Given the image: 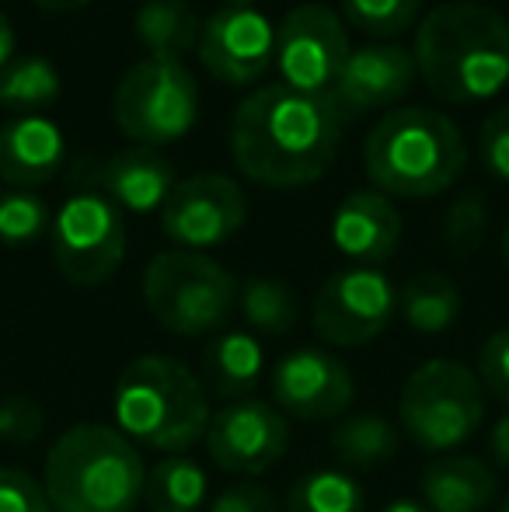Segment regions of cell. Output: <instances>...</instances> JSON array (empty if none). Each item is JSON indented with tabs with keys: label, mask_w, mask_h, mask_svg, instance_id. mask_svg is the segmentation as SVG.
<instances>
[{
	"label": "cell",
	"mask_w": 509,
	"mask_h": 512,
	"mask_svg": "<svg viewBox=\"0 0 509 512\" xmlns=\"http://www.w3.org/2000/svg\"><path fill=\"white\" fill-rule=\"evenodd\" d=\"M339 108L325 95L286 84L252 91L231 119V157L238 171L265 189H300L332 168L339 154Z\"/></svg>",
	"instance_id": "cell-1"
},
{
	"label": "cell",
	"mask_w": 509,
	"mask_h": 512,
	"mask_svg": "<svg viewBox=\"0 0 509 512\" xmlns=\"http://www.w3.org/2000/svg\"><path fill=\"white\" fill-rule=\"evenodd\" d=\"M412 56L440 102H489L509 84V21L485 4L450 0L419 21Z\"/></svg>",
	"instance_id": "cell-2"
},
{
	"label": "cell",
	"mask_w": 509,
	"mask_h": 512,
	"mask_svg": "<svg viewBox=\"0 0 509 512\" xmlns=\"http://www.w3.org/2000/svg\"><path fill=\"white\" fill-rule=\"evenodd\" d=\"M363 168L384 196L433 199L464 175L468 143L457 122L436 108H391L367 133Z\"/></svg>",
	"instance_id": "cell-3"
},
{
	"label": "cell",
	"mask_w": 509,
	"mask_h": 512,
	"mask_svg": "<svg viewBox=\"0 0 509 512\" xmlns=\"http://www.w3.org/2000/svg\"><path fill=\"white\" fill-rule=\"evenodd\" d=\"M143 457L116 425H70L46 453L42 488L53 512H133L143 499Z\"/></svg>",
	"instance_id": "cell-4"
},
{
	"label": "cell",
	"mask_w": 509,
	"mask_h": 512,
	"mask_svg": "<svg viewBox=\"0 0 509 512\" xmlns=\"http://www.w3.org/2000/svg\"><path fill=\"white\" fill-rule=\"evenodd\" d=\"M112 415L129 443L157 453H189L206 436L213 408L203 380L182 359L140 356L119 373Z\"/></svg>",
	"instance_id": "cell-5"
},
{
	"label": "cell",
	"mask_w": 509,
	"mask_h": 512,
	"mask_svg": "<svg viewBox=\"0 0 509 512\" xmlns=\"http://www.w3.org/2000/svg\"><path fill=\"white\" fill-rule=\"evenodd\" d=\"M238 279L231 269L199 251L171 248L143 269V304L164 331L199 338L224 331L238 307Z\"/></svg>",
	"instance_id": "cell-6"
},
{
	"label": "cell",
	"mask_w": 509,
	"mask_h": 512,
	"mask_svg": "<svg viewBox=\"0 0 509 512\" xmlns=\"http://www.w3.org/2000/svg\"><path fill=\"white\" fill-rule=\"evenodd\" d=\"M485 418V387L461 359L436 356L408 373L398 398V422L415 446L447 457L461 450Z\"/></svg>",
	"instance_id": "cell-7"
},
{
	"label": "cell",
	"mask_w": 509,
	"mask_h": 512,
	"mask_svg": "<svg viewBox=\"0 0 509 512\" xmlns=\"http://www.w3.org/2000/svg\"><path fill=\"white\" fill-rule=\"evenodd\" d=\"M112 119L133 147H168L192 133L199 119V84L182 60L143 56L112 91Z\"/></svg>",
	"instance_id": "cell-8"
},
{
	"label": "cell",
	"mask_w": 509,
	"mask_h": 512,
	"mask_svg": "<svg viewBox=\"0 0 509 512\" xmlns=\"http://www.w3.org/2000/svg\"><path fill=\"white\" fill-rule=\"evenodd\" d=\"M53 265L70 286L95 290L109 283L126 258L123 209L102 189H77L63 199L49 227Z\"/></svg>",
	"instance_id": "cell-9"
},
{
	"label": "cell",
	"mask_w": 509,
	"mask_h": 512,
	"mask_svg": "<svg viewBox=\"0 0 509 512\" xmlns=\"http://www.w3.org/2000/svg\"><path fill=\"white\" fill-rule=\"evenodd\" d=\"M398 314V290L381 269L349 265L321 283L314 293L311 324L321 342L335 349H360L381 338Z\"/></svg>",
	"instance_id": "cell-10"
},
{
	"label": "cell",
	"mask_w": 509,
	"mask_h": 512,
	"mask_svg": "<svg viewBox=\"0 0 509 512\" xmlns=\"http://www.w3.org/2000/svg\"><path fill=\"white\" fill-rule=\"evenodd\" d=\"M349 32L325 4H300L276 28V70L286 88L332 98L349 60Z\"/></svg>",
	"instance_id": "cell-11"
},
{
	"label": "cell",
	"mask_w": 509,
	"mask_h": 512,
	"mask_svg": "<svg viewBox=\"0 0 509 512\" xmlns=\"http://www.w3.org/2000/svg\"><path fill=\"white\" fill-rule=\"evenodd\" d=\"M203 439L210 460L220 471L238 474V478H258L286 457L290 425L272 401L241 398L224 401L213 411Z\"/></svg>",
	"instance_id": "cell-12"
},
{
	"label": "cell",
	"mask_w": 509,
	"mask_h": 512,
	"mask_svg": "<svg viewBox=\"0 0 509 512\" xmlns=\"http://www.w3.org/2000/svg\"><path fill=\"white\" fill-rule=\"evenodd\" d=\"M248 216V199L241 185L227 175H192L171 189L161 206V230L182 251H199L227 244Z\"/></svg>",
	"instance_id": "cell-13"
},
{
	"label": "cell",
	"mask_w": 509,
	"mask_h": 512,
	"mask_svg": "<svg viewBox=\"0 0 509 512\" xmlns=\"http://www.w3.org/2000/svg\"><path fill=\"white\" fill-rule=\"evenodd\" d=\"M272 405L304 422H335L349 411L356 384L349 366L328 349H290L269 373Z\"/></svg>",
	"instance_id": "cell-14"
},
{
	"label": "cell",
	"mask_w": 509,
	"mask_h": 512,
	"mask_svg": "<svg viewBox=\"0 0 509 512\" xmlns=\"http://www.w3.org/2000/svg\"><path fill=\"white\" fill-rule=\"evenodd\" d=\"M199 63L220 84H252L276 63V28L255 7H220L199 28Z\"/></svg>",
	"instance_id": "cell-15"
},
{
	"label": "cell",
	"mask_w": 509,
	"mask_h": 512,
	"mask_svg": "<svg viewBox=\"0 0 509 512\" xmlns=\"http://www.w3.org/2000/svg\"><path fill=\"white\" fill-rule=\"evenodd\" d=\"M419 81L412 49L398 42H367L349 49V60L332 91V102L339 115H367L391 112L401 98Z\"/></svg>",
	"instance_id": "cell-16"
},
{
	"label": "cell",
	"mask_w": 509,
	"mask_h": 512,
	"mask_svg": "<svg viewBox=\"0 0 509 512\" xmlns=\"http://www.w3.org/2000/svg\"><path fill=\"white\" fill-rule=\"evenodd\" d=\"M332 244L353 265L381 269L401 248V213L394 199L377 189L349 192L332 213Z\"/></svg>",
	"instance_id": "cell-17"
},
{
	"label": "cell",
	"mask_w": 509,
	"mask_h": 512,
	"mask_svg": "<svg viewBox=\"0 0 509 512\" xmlns=\"http://www.w3.org/2000/svg\"><path fill=\"white\" fill-rule=\"evenodd\" d=\"M67 161L63 129L49 115H18L0 126V178L11 189L53 182Z\"/></svg>",
	"instance_id": "cell-18"
},
{
	"label": "cell",
	"mask_w": 509,
	"mask_h": 512,
	"mask_svg": "<svg viewBox=\"0 0 509 512\" xmlns=\"http://www.w3.org/2000/svg\"><path fill=\"white\" fill-rule=\"evenodd\" d=\"M95 182L123 213L147 216V213H161L171 189L178 185V175H175V164L161 150L129 147L112 154L98 168Z\"/></svg>",
	"instance_id": "cell-19"
},
{
	"label": "cell",
	"mask_w": 509,
	"mask_h": 512,
	"mask_svg": "<svg viewBox=\"0 0 509 512\" xmlns=\"http://www.w3.org/2000/svg\"><path fill=\"white\" fill-rule=\"evenodd\" d=\"M422 506L429 512H485L496 502V471L482 457L447 453L422 471Z\"/></svg>",
	"instance_id": "cell-20"
},
{
	"label": "cell",
	"mask_w": 509,
	"mask_h": 512,
	"mask_svg": "<svg viewBox=\"0 0 509 512\" xmlns=\"http://www.w3.org/2000/svg\"><path fill=\"white\" fill-rule=\"evenodd\" d=\"M262 370L265 352L248 331H220L213 342H206L203 356H199V380L224 401L252 398Z\"/></svg>",
	"instance_id": "cell-21"
},
{
	"label": "cell",
	"mask_w": 509,
	"mask_h": 512,
	"mask_svg": "<svg viewBox=\"0 0 509 512\" xmlns=\"http://www.w3.org/2000/svg\"><path fill=\"white\" fill-rule=\"evenodd\" d=\"M133 39L154 60H182L199 46V18L185 0H143L133 14Z\"/></svg>",
	"instance_id": "cell-22"
},
{
	"label": "cell",
	"mask_w": 509,
	"mask_h": 512,
	"mask_svg": "<svg viewBox=\"0 0 509 512\" xmlns=\"http://www.w3.org/2000/svg\"><path fill=\"white\" fill-rule=\"evenodd\" d=\"M210 478L189 453H168L147 471L143 502L150 512H203Z\"/></svg>",
	"instance_id": "cell-23"
},
{
	"label": "cell",
	"mask_w": 509,
	"mask_h": 512,
	"mask_svg": "<svg viewBox=\"0 0 509 512\" xmlns=\"http://www.w3.org/2000/svg\"><path fill=\"white\" fill-rule=\"evenodd\" d=\"M398 314L419 335H443L461 317V290L443 272H419L398 290Z\"/></svg>",
	"instance_id": "cell-24"
},
{
	"label": "cell",
	"mask_w": 509,
	"mask_h": 512,
	"mask_svg": "<svg viewBox=\"0 0 509 512\" xmlns=\"http://www.w3.org/2000/svg\"><path fill=\"white\" fill-rule=\"evenodd\" d=\"M335 457L349 467H360V471H370V467H381L387 460L398 457V425L391 418L377 415V411H360V415H346L339 418V425L328 436Z\"/></svg>",
	"instance_id": "cell-25"
},
{
	"label": "cell",
	"mask_w": 509,
	"mask_h": 512,
	"mask_svg": "<svg viewBox=\"0 0 509 512\" xmlns=\"http://www.w3.org/2000/svg\"><path fill=\"white\" fill-rule=\"evenodd\" d=\"M63 95V77L46 56H21L0 70V108L18 115H42Z\"/></svg>",
	"instance_id": "cell-26"
},
{
	"label": "cell",
	"mask_w": 509,
	"mask_h": 512,
	"mask_svg": "<svg viewBox=\"0 0 509 512\" xmlns=\"http://www.w3.org/2000/svg\"><path fill=\"white\" fill-rule=\"evenodd\" d=\"M367 492L353 474L339 467H318L293 481L286 495V512H363Z\"/></svg>",
	"instance_id": "cell-27"
},
{
	"label": "cell",
	"mask_w": 509,
	"mask_h": 512,
	"mask_svg": "<svg viewBox=\"0 0 509 512\" xmlns=\"http://www.w3.org/2000/svg\"><path fill=\"white\" fill-rule=\"evenodd\" d=\"M238 307L248 328L262 331V335H286L300 321L297 293L283 279H269V276L245 279L238 286Z\"/></svg>",
	"instance_id": "cell-28"
},
{
	"label": "cell",
	"mask_w": 509,
	"mask_h": 512,
	"mask_svg": "<svg viewBox=\"0 0 509 512\" xmlns=\"http://www.w3.org/2000/svg\"><path fill=\"white\" fill-rule=\"evenodd\" d=\"M53 227L46 199L32 189L0 192V244L4 248H28Z\"/></svg>",
	"instance_id": "cell-29"
},
{
	"label": "cell",
	"mask_w": 509,
	"mask_h": 512,
	"mask_svg": "<svg viewBox=\"0 0 509 512\" xmlns=\"http://www.w3.org/2000/svg\"><path fill=\"white\" fill-rule=\"evenodd\" d=\"M422 0H342V18L370 39H398L419 21Z\"/></svg>",
	"instance_id": "cell-30"
},
{
	"label": "cell",
	"mask_w": 509,
	"mask_h": 512,
	"mask_svg": "<svg viewBox=\"0 0 509 512\" xmlns=\"http://www.w3.org/2000/svg\"><path fill=\"white\" fill-rule=\"evenodd\" d=\"M485 234H489V206L478 192H461L443 216V241L457 255H471L485 244Z\"/></svg>",
	"instance_id": "cell-31"
},
{
	"label": "cell",
	"mask_w": 509,
	"mask_h": 512,
	"mask_svg": "<svg viewBox=\"0 0 509 512\" xmlns=\"http://www.w3.org/2000/svg\"><path fill=\"white\" fill-rule=\"evenodd\" d=\"M0 512H53L46 488L21 467H0Z\"/></svg>",
	"instance_id": "cell-32"
},
{
	"label": "cell",
	"mask_w": 509,
	"mask_h": 512,
	"mask_svg": "<svg viewBox=\"0 0 509 512\" xmlns=\"http://www.w3.org/2000/svg\"><path fill=\"white\" fill-rule=\"evenodd\" d=\"M478 157L492 178L509 182V105H499L496 112L485 115L478 133Z\"/></svg>",
	"instance_id": "cell-33"
},
{
	"label": "cell",
	"mask_w": 509,
	"mask_h": 512,
	"mask_svg": "<svg viewBox=\"0 0 509 512\" xmlns=\"http://www.w3.org/2000/svg\"><path fill=\"white\" fill-rule=\"evenodd\" d=\"M478 380L492 398L509 405V328L492 331L485 338L482 352H478Z\"/></svg>",
	"instance_id": "cell-34"
},
{
	"label": "cell",
	"mask_w": 509,
	"mask_h": 512,
	"mask_svg": "<svg viewBox=\"0 0 509 512\" xmlns=\"http://www.w3.org/2000/svg\"><path fill=\"white\" fill-rule=\"evenodd\" d=\"M42 432V411L21 398H11L0 405V439L28 443Z\"/></svg>",
	"instance_id": "cell-35"
},
{
	"label": "cell",
	"mask_w": 509,
	"mask_h": 512,
	"mask_svg": "<svg viewBox=\"0 0 509 512\" xmlns=\"http://www.w3.org/2000/svg\"><path fill=\"white\" fill-rule=\"evenodd\" d=\"M206 512H279V506L265 488L252 485V481H238V485L224 488Z\"/></svg>",
	"instance_id": "cell-36"
},
{
	"label": "cell",
	"mask_w": 509,
	"mask_h": 512,
	"mask_svg": "<svg viewBox=\"0 0 509 512\" xmlns=\"http://www.w3.org/2000/svg\"><path fill=\"white\" fill-rule=\"evenodd\" d=\"M489 453L503 471H509V415L496 418V425L489 429Z\"/></svg>",
	"instance_id": "cell-37"
},
{
	"label": "cell",
	"mask_w": 509,
	"mask_h": 512,
	"mask_svg": "<svg viewBox=\"0 0 509 512\" xmlns=\"http://www.w3.org/2000/svg\"><path fill=\"white\" fill-rule=\"evenodd\" d=\"M14 42H18V39H14L11 18H7V14H0V70L14 60Z\"/></svg>",
	"instance_id": "cell-38"
},
{
	"label": "cell",
	"mask_w": 509,
	"mask_h": 512,
	"mask_svg": "<svg viewBox=\"0 0 509 512\" xmlns=\"http://www.w3.org/2000/svg\"><path fill=\"white\" fill-rule=\"evenodd\" d=\"M32 4H39L42 11H56V14H67V11H81V7H88L91 0H32Z\"/></svg>",
	"instance_id": "cell-39"
},
{
	"label": "cell",
	"mask_w": 509,
	"mask_h": 512,
	"mask_svg": "<svg viewBox=\"0 0 509 512\" xmlns=\"http://www.w3.org/2000/svg\"><path fill=\"white\" fill-rule=\"evenodd\" d=\"M381 512H429V509L422 506V499H394Z\"/></svg>",
	"instance_id": "cell-40"
},
{
	"label": "cell",
	"mask_w": 509,
	"mask_h": 512,
	"mask_svg": "<svg viewBox=\"0 0 509 512\" xmlns=\"http://www.w3.org/2000/svg\"><path fill=\"white\" fill-rule=\"evenodd\" d=\"M503 262L509 269V220H506V230H503Z\"/></svg>",
	"instance_id": "cell-41"
},
{
	"label": "cell",
	"mask_w": 509,
	"mask_h": 512,
	"mask_svg": "<svg viewBox=\"0 0 509 512\" xmlns=\"http://www.w3.org/2000/svg\"><path fill=\"white\" fill-rule=\"evenodd\" d=\"M255 0H220V7H252Z\"/></svg>",
	"instance_id": "cell-42"
},
{
	"label": "cell",
	"mask_w": 509,
	"mask_h": 512,
	"mask_svg": "<svg viewBox=\"0 0 509 512\" xmlns=\"http://www.w3.org/2000/svg\"><path fill=\"white\" fill-rule=\"evenodd\" d=\"M499 512H509V492H506V499L499 502Z\"/></svg>",
	"instance_id": "cell-43"
},
{
	"label": "cell",
	"mask_w": 509,
	"mask_h": 512,
	"mask_svg": "<svg viewBox=\"0 0 509 512\" xmlns=\"http://www.w3.org/2000/svg\"><path fill=\"white\" fill-rule=\"evenodd\" d=\"M468 4H482V0H468Z\"/></svg>",
	"instance_id": "cell-44"
},
{
	"label": "cell",
	"mask_w": 509,
	"mask_h": 512,
	"mask_svg": "<svg viewBox=\"0 0 509 512\" xmlns=\"http://www.w3.org/2000/svg\"><path fill=\"white\" fill-rule=\"evenodd\" d=\"M140 4H143V0H140Z\"/></svg>",
	"instance_id": "cell-45"
}]
</instances>
